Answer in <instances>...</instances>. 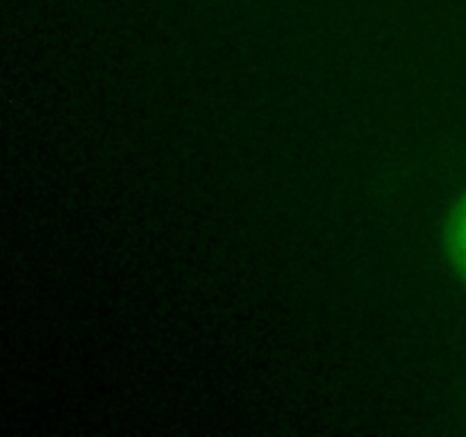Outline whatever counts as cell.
Here are the masks:
<instances>
[{"mask_svg":"<svg viewBox=\"0 0 466 437\" xmlns=\"http://www.w3.org/2000/svg\"><path fill=\"white\" fill-rule=\"evenodd\" d=\"M441 237H444V250L451 267L466 282V191L451 205Z\"/></svg>","mask_w":466,"mask_h":437,"instance_id":"cell-1","label":"cell"}]
</instances>
